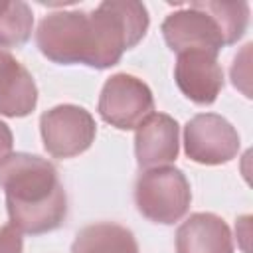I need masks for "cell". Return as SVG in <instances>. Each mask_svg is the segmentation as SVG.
Returning <instances> with one entry per match:
<instances>
[{"label":"cell","instance_id":"obj_16","mask_svg":"<svg viewBox=\"0 0 253 253\" xmlns=\"http://www.w3.org/2000/svg\"><path fill=\"white\" fill-rule=\"evenodd\" d=\"M12 146H14L12 130L4 121H0V160H4L8 154H12Z\"/></svg>","mask_w":253,"mask_h":253},{"label":"cell","instance_id":"obj_6","mask_svg":"<svg viewBox=\"0 0 253 253\" xmlns=\"http://www.w3.org/2000/svg\"><path fill=\"white\" fill-rule=\"evenodd\" d=\"M43 148L53 158H73L85 152L97 134L95 119L79 105H57L40 117Z\"/></svg>","mask_w":253,"mask_h":253},{"label":"cell","instance_id":"obj_7","mask_svg":"<svg viewBox=\"0 0 253 253\" xmlns=\"http://www.w3.org/2000/svg\"><path fill=\"white\" fill-rule=\"evenodd\" d=\"M184 150L186 156L198 164H225L239 152V134L221 115L200 113L184 126Z\"/></svg>","mask_w":253,"mask_h":253},{"label":"cell","instance_id":"obj_14","mask_svg":"<svg viewBox=\"0 0 253 253\" xmlns=\"http://www.w3.org/2000/svg\"><path fill=\"white\" fill-rule=\"evenodd\" d=\"M204 6L217 18L223 28L227 45L243 38L249 24V4L247 2H213L206 0Z\"/></svg>","mask_w":253,"mask_h":253},{"label":"cell","instance_id":"obj_10","mask_svg":"<svg viewBox=\"0 0 253 253\" xmlns=\"http://www.w3.org/2000/svg\"><path fill=\"white\" fill-rule=\"evenodd\" d=\"M176 253H233L231 231L215 213H192L176 231Z\"/></svg>","mask_w":253,"mask_h":253},{"label":"cell","instance_id":"obj_9","mask_svg":"<svg viewBox=\"0 0 253 253\" xmlns=\"http://www.w3.org/2000/svg\"><path fill=\"white\" fill-rule=\"evenodd\" d=\"M178 123L170 115L152 113L148 115L134 132V154L140 168L168 166L178 158Z\"/></svg>","mask_w":253,"mask_h":253},{"label":"cell","instance_id":"obj_11","mask_svg":"<svg viewBox=\"0 0 253 253\" xmlns=\"http://www.w3.org/2000/svg\"><path fill=\"white\" fill-rule=\"evenodd\" d=\"M38 105V87L32 73L8 51L0 49V115L26 117Z\"/></svg>","mask_w":253,"mask_h":253},{"label":"cell","instance_id":"obj_4","mask_svg":"<svg viewBox=\"0 0 253 253\" xmlns=\"http://www.w3.org/2000/svg\"><path fill=\"white\" fill-rule=\"evenodd\" d=\"M160 30L164 42L176 53L202 49L217 55L221 47L227 45L221 24L204 6V2H192L186 8L168 14Z\"/></svg>","mask_w":253,"mask_h":253},{"label":"cell","instance_id":"obj_8","mask_svg":"<svg viewBox=\"0 0 253 253\" xmlns=\"http://www.w3.org/2000/svg\"><path fill=\"white\" fill-rule=\"evenodd\" d=\"M174 79L178 89L198 105H211L223 89V69L217 55L202 49L178 53Z\"/></svg>","mask_w":253,"mask_h":253},{"label":"cell","instance_id":"obj_13","mask_svg":"<svg viewBox=\"0 0 253 253\" xmlns=\"http://www.w3.org/2000/svg\"><path fill=\"white\" fill-rule=\"evenodd\" d=\"M34 28V12L22 2H0V47L24 45Z\"/></svg>","mask_w":253,"mask_h":253},{"label":"cell","instance_id":"obj_12","mask_svg":"<svg viewBox=\"0 0 253 253\" xmlns=\"http://www.w3.org/2000/svg\"><path fill=\"white\" fill-rule=\"evenodd\" d=\"M71 253H138V243L130 229L119 223L99 221L79 229Z\"/></svg>","mask_w":253,"mask_h":253},{"label":"cell","instance_id":"obj_1","mask_svg":"<svg viewBox=\"0 0 253 253\" xmlns=\"http://www.w3.org/2000/svg\"><path fill=\"white\" fill-rule=\"evenodd\" d=\"M148 24V10L142 2L105 0L91 12L47 14L38 26L36 43L53 63L109 69L146 36Z\"/></svg>","mask_w":253,"mask_h":253},{"label":"cell","instance_id":"obj_5","mask_svg":"<svg viewBox=\"0 0 253 253\" xmlns=\"http://www.w3.org/2000/svg\"><path fill=\"white\" fill-rule=\"evenodd\" d=\"M97 111L105 123L119 130L136 128L154 111L150 87L128 73L109 77L101 89Z\"/></svg>","mask_w":253,"mask_h":253},{"label":"cell","instance_id":"obj_15","mask_svg":"<svg viewBox=\"0 0 253 253\" xmlns=\"http://www.w3.org/2000/svg\"><path fill=\"white\" fill-rule=\"evenodd\" d=\"M24 239L22 231L14 227L12 223H6L0 227V253H22Z\"/></svg>","mask_w":253,"mask_h":253},{"label":"cell","instance_id":"obj_3","mask_svg":"<svg viewBox=\"0 0 253 253\" xmlns=\"http://www.w3.org/2000/svg\"><path fill=\"white\" fill-rule=\"evenodd\" d=\"M190 202V182L186 174L174 166L144 170L136 180L134 204L148 221L172 225L188 213Z\"/></svg>","mask_w":253,"mask_h":253},{"label":"cell","instance_id":"obj_2","mask_svg":"<svg viewBox=\"0 0 253 253\" xmlns=\"http://www.w3.org/2000/svg\"><path fill=\"white\" fill-rule=\"evenodd\" d=\"M0 188L10 223L28 235L57 229L67 215V196L55 166L36 154L12 152L0 160Z\"/></svg>","mask_w":253,"mask_h":253}]
</instances>
